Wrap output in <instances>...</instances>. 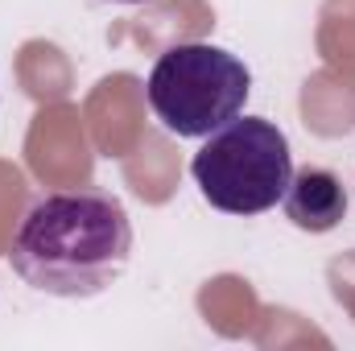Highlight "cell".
<instances>
[{
  "instance_id": "obj_2",
  "label": "cell",
  "mask_w": 355,
  "mask_h": 351,
  "mask_svg": "<svg viewBox=\"0 0 355 351\" xmlns=\"http://www.w3.org/2000/svg\"><path fill=\"white\" fill-rule=\"evenodd\" d=\"M149 108L174 137H211L236 120L252 95V71L223 46L182 42L149 71Z\"/></svg>"
},
{
  "instance_id": "obj_1",
  "label": "cell",
  "mask_w": 355,
  "mask_h": 351,
  "mask_svg": "<svg viewBox=\"0 0 355 351\" xmlns=\"http://www.w3.org/2000/svg\"><path fill=\"white\" fill-rule=\"evenodd\" d=\"M132 257V223L116 194L67 190L29 207L12 240V268L50 298H95Z\"/></svg>"
},
{
  "instance_id": "obj_3",
  "label": "cell",
  "mask_w": 355,
  "mask_h": 351,
  "mask_svg": "<svg viewBox=\"0 0 355 351\" xmlns=\"http://www.w3.org/2000/svg\"><path fill=\"white\" fill-rule=\"evenodd\" d=\"M293 174L289 141L265 116H236L190 157L202 198L227 215H261L281 203Z\"/></svg>"
},
{
  "instance_id": "obj_5",
  "label": "cell",
  "mask_w": 355,
  "mask_h": 351,
  "mask_svg": "<svg viewBox=\"0 0 355 351\" xmlns=\"http://www.w3.org/2000/svg\"><path fill=\"white\" fill-rule=\"evenodd\" d=\"M112 4H149V0H112Z\"/></svg>"
},
{
  "instance_id": "obj_4",
  "label": "cell",
  "mask_w": 355,
  "mask_h": 351,
  "mask_svg": "<svg viewBox=\"0 0 355 351\" xmlns=\"http://www.w3.org/2000/svg\"><path fill=\"white\" fill-rule=\"evenodd\" d=\"M281 207H285V219L293 228L322 236V232L343 223V215H347V186L327 166H302V170L289 174Z\"/></svg>"
}]
</instances>
